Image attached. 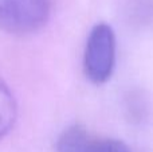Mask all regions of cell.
I'll return each instance as SVG.
<instances>
[{
  "label": "cell",
  "mask_w": 153,
  "mask_h": 152,
  "mask_svg": "<svg viewBox=\"0 0 153 152\" xmlns=\"http://www.w3.org/2000/svg\"><path fill=\"white\" fill-rule=\"evenodd\" d=\"M116 63V35L109 24H95L87 38L83 57L85 74L94 85L111 77Z\"/></svg>",
  "instance_id": "cell-1"
},
{
  "label": "cell",
  "mask_w": 153,
  "mask_h": 152,
  "mask_svg": "<svg viewBox=\"0 0 153 152\" xmlns=\"http://www.w3.org/2000/svg\"><path fill=\"white\" fill-rule=\"evenodd\" d=\"M53 0H0V30L27 35L40 30L51 13Z\"/></svg>",
  "instance_id": "cell-2"
},
{
  "label": "cell",
  "mask_w": 153,
  "mask_h": 152,
  "mask_svg": "<svg viewBox=\"0 0 153 152\" xmlns=\"http://www.w3.org/2000/svg\"><path fill=\"white\" fill-rule=\"evenodd\" d=\"M55 152H132L116 139L100 137L86 127L74 124L66 128L56 140Z\"/></svg>",
  "instance_id": "cell-3"
},
{
  "label": "cell",
  "mask_w": 153,
  "mask_h": 152,
  "mask_svg": "<svg viewBox=\"0 0 153 152\" xmlns=\"http://www.w3.org/2000/svg\"><path fill=\"white\" fill-rule=\"evenodd\" d=\"M125 19L134 28L153 27V0H126Z\"/></svg>",
  "instance_id": "cell-4"
},
{
  "label": "cell",
  "mask_w": 153,
  "mask_h": 152,
  "mask_svg": "<svg viewBox=\"0 0 153 152\" xmlns=\"http://www.w3.org/2000/svg\"><path fill=\"white\" fill-rule=\"evenodd\" d=\"M16 101L7 83L0 78V139L12 129L16 120Z\"/></svg>",
  "instance_id": "cell-5"
},
{
  "label": "cell",
  "mask_w": 153,
  "mask_h": 152,
  "mask_svg": "<svg viewBox=\"0 0 153 152\" xmlns=\"http://www.w3.org/2000/svg\"><path fill=\"white\" fill-rule=\"evenodd\" d=\"M126 110L128 116L132 121L140 123L146 115V102L138 92H132L126 97Z\"/></svg>",
  "instance_id": "cell-6"
}]
</instances>
